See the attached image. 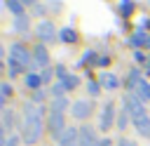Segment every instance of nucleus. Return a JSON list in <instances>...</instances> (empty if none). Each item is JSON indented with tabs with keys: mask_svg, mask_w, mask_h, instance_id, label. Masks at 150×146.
I'll return each instance as SVG.
<instances>
[{
	"mask_svg": "<svg viewBox=\"0 0 150 146\" xmlns=\"http://www.w3.org/2000/svg\"><path fill=\"white\" fill-rule=\"evenodd\" d=\"M145 68H148V71H150V57H148V59H145Z\"/></svg>",
	"mask_w": 150,
	"mask_h": 146,
	"instance_id": "obj_35",
	"label": "nucleus"
},
{
	"mask_svg": "<svg viewBox=\"0 0 150 146\" xmlns=\"http://www.w3.org/2000/svg\"><path fill=\"white\" fill-rule=\"evenodd\" d=\"M45 127H47L49 137L56 139V144H59V139H61L63 132L68 130V125H66V115L59 113V111H49V115H47V120H45Z\"/></svg>",
	"mask_w": 150,
	"mask_h": 146,
	"instance_id": "obj_1",
	"label": "nucleus"
},
{
	"mask_svg": "<svg viewBox=\"0 0 150 146\" xmlns=\"http://www.w3.org/2000/svg\"><path fill=\"white\" fill-rule=\"evenodd\" d=\"M49 66V52H47V45H42V42H38L35 47H33V66H30V71L28 73H35L38 68H47Z\"/></svg>",
	"mask_w": 150,
	"mask_h": 146,
	"instance_id": "obj_6",
	"label": "nucleus"
},
{
	"mask_svg": "<svg viewBox=\"0 0 150 146\" xmlns=\"http://www.w3.org/2000/svg\"><path fill=\"white\" fill-rule=\"evenodd\" d=\"M26 85L35 92V89H40L42 87V78H40V73H26Z\"/></svg>",
	"mask_w": 150,
	"mask_h": 146,
	"instance_id": "obj_20",
	"label": "nucleus"
},
{
	"mask_svg": "<svg viewBox=\"0 0 150 146\" xmlns=\"http://www.w3.org/2000/svg\"><path fill=\"white\" fill-rule=\"evenodd\" d=\"M2 7L9 9L12 16H21L23 14V2L21 0H2Z\"/></svg>",
	"mask_w": 150,
	"mask_h": 146,
	"instance_id": "obj_14",
	"label": "nucleus"
},
{
	"mask_svg": "<svg viewBox=\"0 0 150 146\" xmlns=\"http://www.w3.org/2000/svg\"><path fill=\"white\" fill-rule=\"evenodd\" d=\"M134 59H136V61H145L148 57H145V54H143L141 49H136V52H134Z\"/></svg>",
	"mask_w": 150,
	"mask_h": 146,
	"instance_id": "obj_32",
	"label": "nucleus"
},
{
	"mask_svg": "<svg viewBox=\"0 0 150 146\" xmlns=\"http://www.w3.org/2000/svg\"><path fill=\"white\" fill-rule=\"evenodd\" d=\"M98 146H112V139H108V137H103V139L98 141Z\"/></svg>",
	"mask_w": 150,
	"mask_h": 146,
	"instance_id": "obj_33",
	"label": "nucleus"
},
{
	"mask_svg": "<svg viewBox=\"0 0 150 146\" xmlns=\"http://www.w3.org/2000/svg\"><path fill=\"white\" fill-rule=\"evenodd\" d=\"M120 85V78L115 75V73H103L101 75V87H105V89H115Z\"/></svg>",
	"mask_w": 150,
	"mask_h": 146,
	"instance_id": "obj_15",
	"label": "nucleus"
},
{
	"mask_svg": "<svg viewBox=\"0 0 150 146\" xmlns=\"http://www.w3.org/2000/svg\"><path fill=\"white\" fill-rule=\"evenodd\" d=\"M87 92H89L91 97H98V94H101V82H96V80H89V82H87Z\"/></svg>",
	"mask_w": 150,
	"mask_h": 146,
	"instance_id": "obj_26",
	"label": "nucleus"
},
{
	"mask_svg": "<svg viewBox=\"0 0 150 146\" xmlns=\"http://www.w3.org/2000/svg\"><path fill=\"white\" fill-rule=\"evenodd\" d=\"M49 94H52V99H54V97H66V87H63L61 82H54L52 89H49Z\"/></svg>",
	"mask_w": 150,
	"mask_h": 146,
	"instance_id": "obj_25",
	"label": "nucleus"
},
{
	"mask_svg": "<svg viewBox=\"0 0 150 146\" xmlns=\"http://www.w3.org/2000/svg\"><path fill=\"white\" fill-rule=\"evenodd\" d=\"M112 125H117V111H115V101L108 99L103 104V111H101V118H98V130L108 132V130H112Z\"/></svg>",
	"mask_w": 150,
	"mask_h": 146,
	"instance_id": "obj_3",
	"label": "nucleus"
},
{
	"mask_svg": "<svg viewBox=\"0 0 150 146\" xmlns=\"http://www.w3.org/2000/svg\"><path fill=\"white\" fill-rule=\"evenodd\" d=\"M45 97H47V92L40 87V89H35V92H33V97H30V99H33V104H35V106H40V104L45 101Z\"/></svg>",
	"mask_w": 150,
	"mask_h": 146,
	"instance_id": "obj_27",
	"label": "nucleus"
},
{
	"mask_svg": "<svg viewBox=\"0 0 150 146\" xmlns=\"http://www.w3.org/2000/svg\"><path fill=\"white\" fill-rule=\"evenodd\" d=\"M70 113H73L75 120H87V118L94 113V104H91L89 99H77V101H73Z\"/></svg>",
	"mask_w": 150,
	"mask_h": 146,
	"instance_id": "obj_7",
	"label": "nucleus"
},
{
	"mask_svg": "<svg viewBox=\"0 0 150 146\" xmlns=\"http://www.w3.org/2000/svg\"><path fill=\"white\" fill-rule=\"evenodd\" d=\"M131 125H134V130L141 134V137H145V139H150V115H143V118H136V120H131Z\"/></svg>",
	"mask_w": 150,
	"mask_h": 146,
	"instance_id": "obj_10",
	"label": "nucleus"
},
{
	"mask_svg": "<svg viewBox=\"0 0 150 146\" xmlns=\"http://www.w3.org/2000/svg\"><path fill=\"white\" fill-rule=\"evenodd\" d=\"M59 146H80V130L68 127L63 132V137L59 139Z\"/></svg>",
	"mask_w": 150,
	"mask_h": 146,
	"instance_id": "obj_9",
	"label": "nucleus"
},
{
	"mask_svg": "<svg viewBox=\"0 0 150 146\" xmlns=\"http://www.w3.org/2000/svg\"><path fill=\"white\" fill-rule=\"evenodd\" d=\"M23 139H21V134H9L5 141H2V146H19Z\"/></svg>",
	"mask_w": 150,
	"mask_h": 146,
	"instance_id": "obj_28",
	"label": "nucleus"
},
{
	"mask_svg": "<svg viewBox=\"0 0 150 146\" xmlns=\"http://www.w3.org/2000/svg\"><path fill=\"white\" fill-rule=\"evenodd\" d=\"M7 59L21 64L26 71H30V66H33V52H28L26 45H21V42H14V45L9 47V57H7Z\"/></svg>",
	"mask_w": 150,
	"mask_h": 146,
	"instance_id": "obj_2",
	"label": "nucleus"
},
{
	"mask_svg": "<svg viewBox=\"0 0 150 146\" xmlns=\"http://www.w3.org/2000/svg\"><path fill=\"white\" fill-rule=\"evenodd\" d=\"M98 141L101 139H98V134L91 125L80 127V146H98Z\"/></svg>",
	"mask_w": 150,
	"mask_h": 146,
	"instance_id": "obj_8",
	"label": "nucleus"
},
{
	"mask_svg": "<svg viewBox=\"0 0 150 146\" xmlns=\"http://www.w3.org/2000/svg\"><path fill=\"white\" fill-rule=\"evenodd\" d=\"M129 118H131V115H129V111H127V108L117 111V127H120V130H124V127H127V122H129Z\"/></svg>",
	"mask_w": 150,
	"mask_h": 146,
	"instance_id": "obj_23",
	"label": "nucleus"
},
{
	"mask_svg": "<svg viewBox=\"0 0 150 146\" xmlns=\"http://www.w3.org/2000/svg\"><path fill=\"white\" fill-rule=\"evenodd\" d=\"M40 78H42V82H49V80L54 78V71H49V68H45V71H40Z\"/></svg>",
	"mask_w": 150,
	"mask_h": 146,
	"instance_id": "obj_29",
	"label": "nucleus"
},
{
	"mask_svg": "<svg viewBox=\"0 0 150 146\" xmlns=\"http://www.w3.org/2000/svg\"><path fill=\"white\" fill-rule=\"evenodd\" d=\"M14 28H16L19 33H28V28H30V19H28V14L14 16Z\"/></svg>",
	"mask_w": 150,
	"mask_h": 146,
	"instance_id": "obj_16",
	"label": "nucleus"
},
{
	"mask_svg": "<svg viewBox=\"0 0 150 146\" xmlns=\"http://www.w3.org/2000/svg\"><path fill=\"white\" fill-rule=\"evenodd\" d=\"M66 108H73V104H70L68 97H54L52 104H49V111H59V113H63Z\"/></svg>",
	"mask_w": 150,
	"mask_h": 146,
	"instance_id": "obj_12",
	"label": "nucleus"
},
{
	"mask_svg": "<svg viewBox=\"0 0 150 146\" xmlns=\"http://www.w3.org/2000/svg\"><path fill=\"white\" fill-rule=\"evenodd\" d=\"M124 108L129 111V115H131V120H136V118H143V115H148L145 113V106H143V101L134 94V92H127L124 94Z\"/></svg>",
	"mask_w": 150,
	"mask_h": 146,
	"instance_id": "obj_5",
	"label": "nucleus"
},
{
	"mask_svg": "<svg viewBox=\"0 0 150 146\" xmlns=\"http://www.w3.org/2000/svg\"><path fill=\"white\" fill-rule=\"evenodd\" d=\"M54 73H56V78H59V80H61V78H66V75H68V73H66V66H63V64H59V66H56V68H54Z\"/></svg>",
	"mask_w": 150,
	"mask_h": 146,
	"instance_id": "obj_30",
	"label": "nucleus"
},
{
	"mask_svg": "<svg viewBox=\"0 0 150 146\" xmlns=\"http://www.w3.org/2000/svg\"><path fill=\"white\" fill-rule=\"evenodd\" d=\"M145 47H148V49H150V35H148V42H145Z\"/></svg>",
	"mask_w": 150,
	"mask_h": 146,
	"instance_id": "obj_36",
	"label": "nucleus"
},
{
	"mask_svg": "<svg viewBox=\"0 0 150 146\" xmlns=\"http://www.w3.org/2000/svg\"><path fill=\"white\" fill-rule=\"evenodd\" d=\"M115 146H136V141H131V139H127V137H120Z\"/></svg>",
	"mask_w": 150,
	"mask_h": 146,
	"instance_id": "obj_31",
	"label": "nucleus"
},
{
	"mask_svg": "<svg viewBox=\"0 0 150 146\" xmlns=\"http://www.w3.org/2000/svg\"><path fill=\"white\" fill-rule=\"evenodd\" d=\"M141 80H143V78H141V71H138V68H129V73H127V85H129V92H131V89H134Z\"/></svg>",
	"mask_w": 150,
	"mask_h": 146,
	"instance_id": "obj_19",
	"label": "nucleus"
},
{
	"mask_svg": "<svg viewBox=\"0 0 150 146\" xmlns=\"http://www.w3.org/2000/svg\"><path fill=\"white\" fill-rule=\"evenodd\" d=\"M131 92H134V94H136L143 104H145V101H150V82H148V80H141V82H138Z\"/></svg>",
	"mask_w": 150,
	"mask_h": 146,
	"instance_id": "obj_11",
	"label": "nucleus"
},
{
	"mask_svg": "<svg viewBox=\"0 0 150 146\" xmlns=\"http://www.w3.org/2000/svg\"><path fill=\"white\" fill-rule=\"evenodd\" d=\"M59 82L66 87V92H70V89H75V87L80 85V78H77V75H73V73H68V75H66V78H61Z\"/></svg>",
	"mask_w": 150,
	"mask_h": 146,
	"instance_id": "obj_21",
	"label": "nucleus"
},
{
	"mask_svg": "<svg viewBox=\"0 0 150 146\" xmlns=\"http://www.w3.org/2000/svg\"><path fill=\"white\" fill-rule=\"evenodd\" d=\"M59 40L66 42V45H73V42H77V31L70 28V26H66V28L59 31Z\"/></svg>",
	"mask_w": 150,
	"mask_h": 146,
	"instance_id": "obj_13",
	"label": "nucleus"
},
{
	"mask_svg": "<svg viewBox=\"0 0 150 146\" xmlns=\"http://www.w3.org/2000/svg\"><path fill=\"white\" fill-rule=\"evenodd\" d=\"M26 68L21 66V64H16V61H12V59H7V75H9V80H14L19 73H23ZM28 73V71H26Z\"/></svg>",
	"mask_w": 150,
	"mask_h": 146,
	"instance_id": "obj_18",
	"label": "nucleus"
},
{
	"mask_svg": "<svg viewBox=\"0 0 150 146\" xmlns=\"http://www.w3.org/2000/svg\"><path fill=\"white\" fill-rule=\"evenodd\" d=\"M120 12L122 16H129L134 12V0H120Z\"/></svg>",
	"mask_w": 150,
	"mask_h": 146,
	"instance_id": "obj_24",
	"label": "nucleus"
},
{
	"mask_svg": "<svg viewBox=\"0 0 150 146\" xmlns=\"http://www.w3.org/2000/svg\"><path fill=\"white\" fill-rule=\"evenodd\" d=\"M35 35H38V40L42 45H52V42L59 40V31H56V26L52 21H40L35 26Z\"/></svg>",
	"mask_w": 150,
	"mask_h": 146,
	"instance_id": "obj_4",
	"label": "nucleus"
},
{
	"mask_svg": "<svg viewBox=\"0 0 150 146\" xmlns=\"http://www.w3.org/2000/svg\"><path fill=\"white\" fill-rule=\"evenodd\" d=\"M23 5H38V0H21Z\"/></svg>",
	"mask_w": 150,
	"mask_h": 146,
	"instance_id": "obj_34",
	"label": "nucleus"
},
{
	"mask_svg": "<svg viewBox=\"0 0 150 146\" xmlns=\"http://www.w3.org/2000/svg\"><path fill=\"white\" fill-rule=\"evenodd\" d=\"M145 42H148V35H145L143 31H136V33L129 38V45L136 47V49H138V47H145Z\"/></svg>",
	"mask_w": 150,
	"mask_h": 146,
	"instance_id": "obj_17",
	"label": "nucleus"
},
{
	"mask_svg": "<svg viewBox=\"0 0 150 146\" xmlns=\"http://www.w3.org/2000/svg\"><path fill=\"white\" fill-rule=\"evenodd\" d=\"M12 94H14V92H12V85H9V82H2V85H0V104H5Z\"/></svg>",
	"mask_w": 150,
	"mask_h": 146,
	"instance_id": "obj_22",
	"label": "nucleus"
}]
</instances>
